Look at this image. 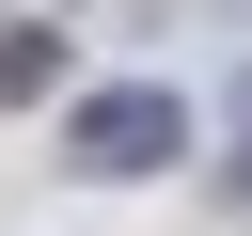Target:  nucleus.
Here are the masks:
<instances>
[{
  "instance_id": "nucleus-1",
  "label": "nucleus",
  "mask_w": 252,
  "mask_h": 236,
  "mask_svg": "<svg viewBox=\"0 0 252 236\" xmlns=\"http://www.w3.org/2000/svg\"><path fill=\"white\" fill-rule=\"evenodd\" d=\"M189 142H205V110H189L173 79H94V94L63 110V157H79V173H173Z\"/></svg>"
},
{
  "instance_id": "nucleus-2",
  "label": "nucleus",
  "mask_w": 252,
  "mask_h": 236,
  "mask_svg": "<svg viewBox=\"0 0 252 236\" xmlns=\"http://www.w3.org/2000/svg\"><path fill=\"white\" fill-rule=\"evenodd\" d=\"M47 79H63V31H0V110H32Z\"/></svg>"
},
{
  "instance_id": "nucleus-3",
  "label": "nucleus",
  "mask_w": 252,
  "mask_h": 236,
  "mask_svg": "<svg viewBox=\"0 0 252 236\" xmlns=\"http://www.w3.org/2000/svg\"><path fill=\"white\" fill-rule=\"evenodd\" d=\"M220 189L252 205V79H236V157H220Z\"/></svg>"
}]
</instances>
